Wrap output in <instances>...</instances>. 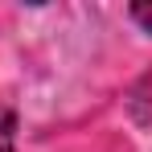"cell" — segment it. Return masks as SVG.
<instances>
[{
  "instance_id": "1",
  "label": "cell",
  "mask_w": 152,
  "mask_h": 152,
  "mask_svg": "<svg viewBox=\"0 0 152 152\" xmlns=\"http://www.w3.org/2000/svg\"><path fill=\"white\" fill-rule=\"evenodd\" d=\"M17 148V115L8 107H0V152H12Z\"/></svg>"
},
{
  "instance_id": "2",
  "label": "cell",
  "mask_w": 152,
  "mask_h": 152,
  "mask_svg": "<svg viewBox=\"0 0 152 152\" xmlns=\"http://www.w3.org/2000/svg\"><path fill=\"white\" fill-rule=\"evenodd\" d=\"M132 21L144 25V29L152 33V4H132Z\"/></svg>"
}]
</instances>
